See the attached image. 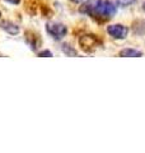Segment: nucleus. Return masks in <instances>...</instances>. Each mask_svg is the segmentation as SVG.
Returning <instances> with one entry per match:
<instances>
[{
    "mask_svg": "<svg viewBox=\"0 0 145 153\" xmlns=\"http://www.w3.org/2000/svg\"><path fill=\"white\" fill-rule=\"evenodd\" d=\"M38 56H41V57H51L52 56V52L48 51V50H43V51L38 52Z\"/></svg>",
    "mask_w": 145,
    "mask_h": 153,
    "instance_id": "9",
    "label": "nucleus"
},
{
    "mask_svg": "<svg viewBox=\"0 0 145 153\" xmlns=\"http://www.w3.org/2000/svg\"><path fill=\"white\" fill-rule=\"evenodd\" d=\"M138 0H117V5L121 8H125V7H129V5H132L135 4Z\"/></svg>",
    "mask_w": 145,
    "mask_h": 153,
    "instance_id": "8",
    "label": "nucleus"
},
{
    "mask_svg": "<svg viewBox=\"0 0 145 153\" xmlns=\"http://www.w3.org/2000/svg\"><path fill=\"white\" fill-rule=\"evenodd\" d=\"M107 33L116 40H124L129 35V28L124 25H109L107 27Z\"/></svg>",
    "mask_w": 145,
    "mask_h": 153,
    "instance_id": "4",
    "label": "nucleus"
},
{
    "mask_svg": "<svg viewBox=\"0 0 145 153\" xmlns=\"http://www.w3.org/2000/svg\"><path fill=\"white\" fill-rule=\"evenodd\" d=\"M46 32L55 40H62L67 33V27L59 22H48L46 23Z\"/></svg>",
    "mask_w": 145,
    "mask_h": 153,
    "instance_id": "2",
    "label": "nucleus"
},
{
    "mask_svg": "<svg viewBox=\"0 0 145 153\" xmlns=\"http://www.w3.org/2000/svg\"><path fill=\"white\" fill-rule=\"evenodd\" d=\"M0 27H1L7 33H9V35L14 36V35H18L19 33V26L16 25V23L10 22V21H3L1 23H0Z\"/></svg>",
    "mask_w": 145,
    "mask_h": 153,
    "instance_id": "5",
    "label": "nucleus"
},
{
    "mask_svg": "<svg viewBox=\"0 0 145 153\" xmlns=\"http://www.w3.org/2000/svg\"><path fill=\"white\" fill-rule=\"evenodd\" d=\"M62 51H64V54H66L67 56H75L76 55V50L72 49V47L67 44L62 45Z\"/></svg>",
    "mask_w": 145,
    "mask_h": 153,
    "instance_id": "7",
    "label": "nucleus"
},
{
    "mask_svg": "<svg viewBox=\"0 0 145 153\" xmlns=\"http://www.w3.org/2000/svg\"><path fill=\"white\" fill-rule=\"evenodd\" d=\"M143 8H144V10H145V3H144V5H143Z\"/></svg>",
    "mask_w": 145,
    "mask_h": 153,
    "instance_id": "12",
    "label": "nucleus"
},
{
    "mask_svg": "<svg viewBox=\"0 0 145 153\" xmlns=\"http://www.w3.org/2000/svg\"><path fill=\"white\" fill-rule=\"evenodd\" d=\"M79 45L85 52H93L99 46V41L94 35H84L79 38Z\"/></svg>",
    "mask_w": 145,
    "mask_h": 153,
    "instance_id": "3",
    "label": "nucleus"
},
{
    "mask_svg": "<svg viewBox=\"0 0 145 153\" xmlns=\"http://www.w3.org/2000/svg\"><path fill=\"white\" fill-rule=\"evenodd\" d=\"M4 1H7L9 4H12V5H18L19 3H21V0H4Z\"/></svg>",
    "mask_w": 145,
    "mask_h": 153,
    "instance_id": "10",
    "label": "nucleus"
},
{
    "mask_svg": "<svg viewBox=\"0 0 145 153\" xmlns=\"http://www.w3.org/2000/svg\"><path fill=\"white\" fill-rule=\"evenodd\" d=\"M79 12L95 21H106L115 17L117 8L109 0H88L80 5Z\"/></svg>",
    "mask_w": 145,
    "mask_h": 153,
    "instance_id": "1",
    "label": "nucleus"
},
{
    "mask_svg": "<svg viewBox=\"0 0 145 153\" xmlns=\"http://www.w3.org/2000/svg\"><path fill=\"white\" fill-rule=\"evenodd\" d=\"M141 55H143L141 51L135 50V49H124L120 51V56L122 57H139Z\"/></svg>",
    "mask_w": 145,
    "mask_h": 153,
    "instance_id": "6",
    "label": "nucleus"
},
{
    "mask_svg": "<svg viewBox=\"0 0 145 153\" xmlns=\"http://www.w3.org/2000/svg\"><path fill=\"white\" fill-rule=\"evenodd\" d=\"M0 16H1V14H0Z\"/></svg>",
    "mask_w": 145,
    "mask_h": 153,
    "instance_id": "13",
    "label": "nucleus"
},
{
    "mask_svg": "<svg viewBox=\"0 0 145 153\" xmlns=\"http://www.w3.org/2000/svg\"><path fill=\"white\" fill-rule=\"evenodd\" d=\"M72 1H75V3H80L81 0H72Z\"/></svg>",
    "mask_w": 145,
    "mask_h": 153,
    "instance_id": "11",
    "label": "nucleus"
}]
</instances>
